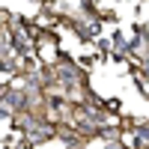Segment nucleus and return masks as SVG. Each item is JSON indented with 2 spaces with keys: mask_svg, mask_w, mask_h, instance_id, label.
I'll return each mask as SVG.
<instances>
[{
  "mask_svg": "<svg viewBox=\"0 0 149 149\" xmlns=\"http://www.w3.org/2000/svg\"><path fill=\"white\" fill-rule=\"evenodd\" d=\"M33 149H45V146H33Z\"/></svg>",
  "mask_w": 149,
  "mask_h": 149,
  "instance_id": "nucleus-2",
  "label": "nucleus"
},
{
  "mask_svg": "<svg viewBox=\"0 0 149 149\" xmlns=\"http://www.w3.org/2000/svg\"><path fill=\"white\" fill-rule=\"evenodd\" d=\"M107 110H113V113L122 110V102H119V98H107Z\"/></svg>",
  "mask_w": 149,
  "mask_h": 149,
  "instance_id": "nucleus-1",
  "label": "nucleus"
},
{
  "mask_svg": "<svg viewBox=\"0 0 149 149\" xmlns=\"http://www.w3.org/2000/svg\"><path fill=\"white\" fill-rule=\"evenodd\" d=\"M113 3H119V0H113Z\"/></svg>",
  "mask_w": 149,
  "mask_h": 149,
  "instance_id": "nucleus-3",
  "label": "nucleus"
}]
</instances>
